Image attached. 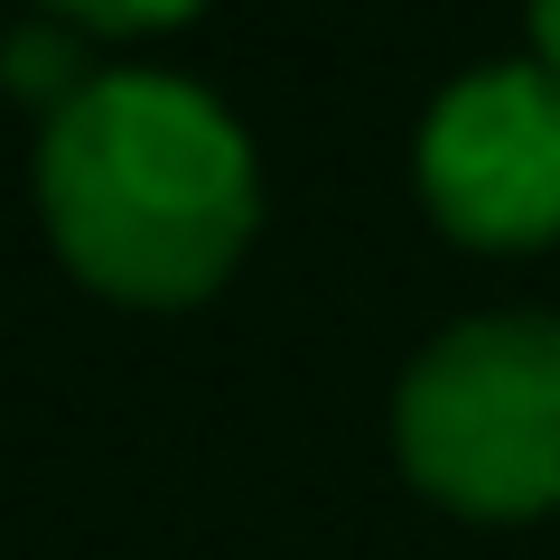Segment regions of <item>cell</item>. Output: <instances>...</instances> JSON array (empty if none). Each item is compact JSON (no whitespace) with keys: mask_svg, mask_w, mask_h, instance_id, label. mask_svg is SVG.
<instances>
[{"mask_svg":"<svg viewBox=\"0 0 560 560\" xmlns=\"http://www.w3.org/2000/svg\"><path fill=\"white\" fill-rule=\"evenodd\" d=\"M38 206L75 280L121 308H187L243 261L261 224L253 140L206 84L103 66L47 113Z\"/></svg>","mask_w":560,"mask_h":560,"instance_id":"obj_1","label":"cell"},{"mask_svg":"<svg viewBox=\"0 0 560 560\" xmlns=\"http://www.w3.org/2000/svg\"><path fill=\"white\" fill-rule=\"evenodd\" d=\"M393 448L420 495L477 523L560 504V318H467L401 374Z\"/></svg>","mask_w":560,"mask_h":560,"instance_id":"obj_2","label":"cell"},{"mask_svg":"<svg viewBox=\"0 0 560 560\" xmlns=\"http://www.w3.org/2000/svg\"><path fill=\"white\" fill-rule=\"evenodd\" d=\"M420 197L477 253H533L560 234V75L477 66L420 121Z\"/></svg>","mask_w":560,"mask_h":560,"instance_id":"obj_3","label":"cell"},{"mask_svg":"<svg viewBox=\"0 0 560 560\" xmlns=\"http://www.w3.org/2000/svg\"><path fill=\"white\" fill-rule=\"evenodd\" d=\"M533 47H541V66L560 75V10H541V20H533Z\"/></svg>","mask_w":560,"mask_h":560,"instance_id":"obj_4","label":"cell"}]
</instances>
